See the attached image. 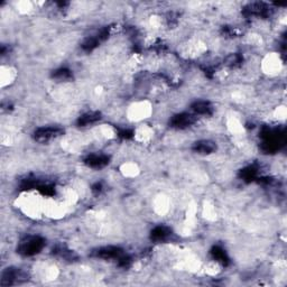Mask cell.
I'll return each mask as SVG.
<instances>
[{"label": "cell", "mask_w": 287, "mask_h": 287, "mask_svg": "<svg viewBox=\"0 0 287 287\" xmlns=\"http://www.w3.org/2000/svg\"><path fill=\"white\" fill-rule=\"evenodd\" d=\"M45 246V240L39 237V236H31V237L25 238L19 242L17 250L20 255L25 257L35 256L43 250Z\"/></svg>", "instance_id": "cell-1"}, {"label": "cell", "mask_w": 287, "mask_h": 287, "mask_svg": "<svg viewBox=\"0 0 287 287\" xmlns=\"http://www.w3.org/2000/svg\"><path fill=\"white\" fill-rule=\"evenodd\" d=\"M64 134V129L56 126H48V127H41L35 130L34 138L39 143H48L53 139L62 136Z\"/></svg>", "instance_id": "cell-2"}, {"label": "cell", "mask_w": 287, "mask_h": 287, "mask_svg": "<svg viewBox=\"0 0 287 287\" xmlns=\"http://www.w3.org/2000/svg\"><path fill=\"white\" fill-rule=\"evenodd\" d=\"M27 280L26 274L19 268H7L1 275V286H11L20 284Z\"/></svg>", "instance_id": "cell-3"}, {"label": "cell", "mask_w": 287, "mask_h": 287, "mask_svg": "<svg viewBox=\"0 0 287 287\" xmlns=\"http://www.w3.org/2000/svg\"><path fill=\"white\" fill-rule=\"evenodd\" d=\"M195 122V115L189 112H182L175 115L170 121L172 128L175 129H187Z\"/></svg>", "instance_id": "cell-4"}, {"label": "cell", "mask_w": 287, "mask_h": 287, "mask_svg": "<svg viewBox=\"0 0 287 287\" xmlns=\"http://www.w3.org/2000/svg\"><path fill=\"white\" fill-rule=\"evenodd\" d=\"M95 256L104 260H118L121 256H124V250L119 247L105 246L96 249L95 251Z\"/></svg>", "instance_id": "cell-5"}, {"label": "cell", "mask_w": 287, "mask_h": 287, "mask_svg": "<svg viewBox=\"0 0 287 287\" xmlns=\"http://www.w3.org/2000/svg\"><path fill=\"white\" fill-rule=\"evenodd\" d=\"M192 150L199 155H211L217 150V144L212 141H209V139H201V141H197L193 144Z\"/></svg>", "instance_id": "cell-6"}, {"label": "cell", "mask_w": 287, "mask_h": 287, "mask_svg": "<svg viewBox=\"0 0 287 287\" xmlns=\"http://www.w3.org/2000/svg\"><path fill=\"white\" fill-rule=\"evenodd\" d=\"M84 164L95 170H100L109 164V156L103 154H90L84 159Z\"/></svg>", "instance_id": "cell-7"}, {"label": "cell", "mask_w": 287, "mask_h": 287, "mask_svg": "<svg viewBox=\"0 0 287 287\" xmlns=\"http://www.w3.org/2000/svg\"><path fill=\"white\" fill-rule=\"evenodd\" d=\"M172 230L165 226L155 227L150 232V238L156 242H164L171 238Z\"/></svg>", "instance_id": "cell-8"}, {"label": "cell", "mask_w": 287, "mask_h": 287, "mask_svg": "<svg viewBox=\"0 0 287 287\" xmlns=\"http://www.w3.org/2000/svg\"><path fill=\"white\" fill-rule=\"evenodd\" d=\"M191 109L193 111V115L195 116H209L213 112L212 104H211L209 101L203 100L195 101V102L192 104Z\"/></svg>", "instance_id": "cell-9"}, {"label": "cell", "mask_w": 287, "mask_h": 287, "mask_svg": "<svg viewBox=\"0 0 287 287\" xmlns=\"http://www.w3.org/2000/svg\"><path fill=\"white\" fill-rule=\"evenodd\" d=\"M100 119H101V116L99 112L90 111V112L84 113V115H82L79 118L78 125H79V127H88V126L96 124V122L100 121Z\"/></svg>", "instance_id": "cell-10"}, {"label": "cell", "mask_w": 287, "mask_h": 287, "mask_svg": "<svg viewBox=\"0 0 287 287\" xmlns=\"http://www.w3.org/2000/svg\"><path fill=\"white\" fill-rule=\"evenodd\" d=\"M53 78L56 79L57 81L65 82V81H70V80L73 78V74H72V71H70L69 69L61 67V69L54 71Z\"/></svg>", "instance_id": "cell-11"}, {"label": "cell", "mask_w": 287, "mask_h": 287, "mask_svg": "<svg viewBox=\"0 0 287 287\" xmlns=\"http://www.w3.org/2000/svg\"><path fill=\"white\" fill-rule=\"evenodd\" d=\"M211 255H212L213 259L217 261V263H221V264L225 265L228 261V257H227L226 251L220 247H214L212 249V251H211Z\"/></svg>", "instance_id": "cell-12"}, {"label": "cell", "mask_w": 287, "mask_h": 287, "mask_svg": "<svg viewBox=\"0 0 287 287\" xmlns=\"http://www.w3.org/2000/svg\"><path fill=\"white\" fill-rule=\"evenodd\" d=\"M241 56L240 55H238V54H231L230 56H228L227 57V63L226 64L228 65V66H230V67H235V66H237V65H239V63L241 62Z\"/></svg>", "instance_id": "cell-13"}]
</instances>
